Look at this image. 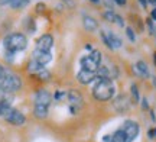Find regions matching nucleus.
<instances>
[{"instance_id":"f257e3e1","label":"nucleus","mask_w":156,"mask_h":142,"mask_svg":"<svg viewBox=\"0 0 156 142\" xmlns=\"http://www.w3.org/2000/svg\"><path fill=\"white\" fill-rule=\"evenodd\" d=\"M114 94H116V89H114V84H113V80L98 78V83L93 89V96H94L95 100L107 102V100L113 99Z\"/></svg>"},{"instance_id":"f03ea898","label":"nucleus","mask_w":156,"mask_h":142,"mask_svg":"<svg viewBox=\"0 0 156 142\" xmlns=\"http://www.w3.org/2000/svg\"><path fill=\"white\" fill-rule=\"evenodd\" d=\"M3 45H5L6 51L16 54V52H20L26 49L28 39H26V36L23 34H10L3 39Z\"/></svg>"},{"instance_id":"7ed1b4c3","label":"nucleus","mask_w":156,"mask_h":142,"mask_svg":"<svg viewBox=\"0 0 156 142\" xmlns=\"http://www.w3.org/2000/svg\"><path fill=\"white\" fill-rule=\"evenodd\" d=\"M2 116L5 118L9 123H12V125H23L25 123V115L20 113L19 110H16V109H13L10 106V103L7 102H2Z\"/></svg>"},{"instance_id":"20e7f679","label":"nucleus","mask_w":156,"mask_h":142,"mask_svg":"<svg viewBox=\"0 0 156 142\" xmlns=\"http://www.w3.org/2000/svg\"><path fill=\"white\" fill-rule=\"evenodd\" d=\"M0 87L5 91H7V93H15V91L20 90L22 80H20V77H19L17 74H15L13 71H10V70H7L6 75L0 80Z\"/></svg>"},{"instance_id":"39448f33","label":"nucleus","mask_w":156,"mask_h":142,"mask_svg":"<svg viewBox=\"0 0 156 142\" xmlns=\"http://www.w3.org/2000/svg\"><path fill=\"white\" fill-rule=\"evenodd\" d=\"M101 39L104 41V44H106L110 49H117V48H120L122 46V39H120V36L116 34H113V32H104V31H101Z\"/></svg>"},{"instance_id":"423d86ee","label":"nucleus","mask_w":156,"mask_h":142,"mask_svg":"<svg viewBox=\"0 0 156 142\" xmlns=\"http://www.w3.org/2000/svg\"><path fill=\"white\" fill-rule=\"evenodd\" d=\"M122 129L124 131V133H126V137H127L129 142L134 141V138L139 135V123H136V122H133V120H126L124 123H123Z\"/></svg>"},{"instance_id":"0eeeda50","label":"nucleus","mask_w":156,"mask_h":142,"mask_svg":"<svg viewBox=\"0 0 156 142\" xmlns=\"http://www.w3.org/2000/svg\"><path fill=\"white\" fill-rule=\"evenodd\" d=\"M32 60L45 67L46 64L51 63V60H52V54H51L49 51H42V49H38V48H36V49L32 52Z\"/></svg>"},{"instance_id":"6e6552de","label":"nucleus","mask_w":156,"mask_h":142,"mask_svg":"<svg viewBox=\"0 0 156 142\" xmlns=\"http://www.w3.org/2000/svg\"><path fill=\"white\" fill-rule=\"evenodd\" d=\"M114 107H116L117 112H120V113H126L129 109H130V102H129L127 96H124V94H119V96L114 99Z\"/></svg>"},{"instance_id":"1a4fd4ad","label":"nucleus","mask_w":156,"mask_h":142,"mask_svg":"<svg viewBox=\"0 0 156 142\" xmlns=\"http://www.w3.org/2000/svg\"><path fill=\"white\" fill-rule=\"evenodd\" d=\"M54 45V38H52V35L49 34H45L42 35L38 41H36V48L38 49H42V51H49L51 48Z\"/></svg>"},{"instance_id":"9d476101","label":"nucleus","mask_w":156,"mask_h":142,"mask_svg":"<svg viewBox=\"0 0 156 142\" xmlns=\"http://www.w3.org/2000/svg\"><path fill=\"white\" fill-rule=\"evenodd\" d=\"M51 100H52V94H51L48 90H38L36 94H35V103L36 104H44V106H48L49 107Z\"/></svg>"},{"instance_id":"9b49d317","label":"nucleus","mask_w":156,"mask_h":142,"mask_svg":"<svg viewBox=\"0 0 156 142\" xmlns=\"http://www.w3.org/2000/svg\"><path fill=\"white\" fill-rule=\"evenodd\" d=\"M77 78L81 84H88V83H93L95 78H97V71H88V70H81L80 73L77 74Z\"/></svg>"},{"instance_id":"f8f14e48","label":"nucleus","mask_w":156,"mask_h":142,"mask_svg":"<svg viewBox=\"0 0 156 142\" xmlns=\"http://www.w3.org/2000/svg\"><path fill=\"white\" fill-rule=\"evenodd\" d=\"M80 65H81V70H88V71H97L98 67H100V64L94 61L91 55L81 58L80 60Z\"/></svg>"},{"instance_id":"ddd939ff","label":"nucleus","mask_w":156,"mask_h":142,"mask_svg":"<svg viewBox=\"0 0 156 142\" xmlns=\"http://www.w3.org/2000/svg\"><path fill=\"white\" fill-rule=\"evenodd\" d=\"M68 99H69V102H71V110H73L74 113H75V107H81L83 106V97L80 94V91L77 90H71L68 93Z\"/></svg>"},{"instance_id":"4468645a","label":"nucleus","mask_w":156,"mask_h":142,"mask_svg":"<svg viewBox=\"0 0 156 142\" xmlns=\"http://www.w3.org/2000/svg\"><path fill=\"white\" fill-rule=\"evenodd\" d=\"M103 16H104V19H106L107 22L110 23H116L117 26H124V20H123V17L120 16V15H117V13H114L113 10H107L103 13Z\"/></svg>"},{"instance_id":"2eb2a0df","label":"nucleus","mask_w":156,"mask_h":142,"mask_svg":"<svg viewBox=\"0 0 156 142\" xmlns=\"http://www.w3.org/2000/svg\"><path fill=\"white\" fill-rule=\"evenodd\" d=\"M134 74L136 75H139V77H142V78H147L151 74H149V68H147V64L145 63V61H137V63L134 64Z\"/></svg>"},{"instance_id":"dca6fc26","label":"nucleus","mask_w":156,"mask_h":142,"mask_svg":"<svg viewBox=\"0 0 156 142\" xmlns=\"http://www.w3.org/2000/svg\"><path fill=\"white\" fill-rule=\"evenodd\" d=\"M83 25L88 32H94V31H97V28H98V22H97L93 16H84Z\"/></svg>"},{"instance_id":"f3484780","label":"nucleus","mask_w":156,"mask_h":142,"mask_svg":"<svg viewBox=\"0 0 156 142\" xmlns=\"http://www.w3.org/2000/svg\"><path fill=\"white\" fill-rule=\"evenodd\" d=\"M34 115L38 118V119H45V118L48 116V106H44V104H36V103H35Z\"/></svg>"},{"instance_id":"a211bd4d","label":"nucleus","mask_w":156,"mask_h":142,"mask_svg":"<svg viewBox=\"0 0 156 142\" xmlns=\"http://www.w3.org/2000/svg\"><path fill=\"white\" fill-rule=\"evenodd\" d=\"M112 142H129L127 137H126V133H124V131L122 128L112 135Z\"/></svg>"},{"instance_id":"6ab92c4d","label":"nucleus","mask_w":156,"mask_h":142,"mask_svg":"<svg viewBox=\"0 0 156 142\" xmlns=\"http://www.w3.org/2000/svg\"><path fill=\"white\" fill-rule=\"evenodd\" d=\"M44 68V65H41V64H38L36 61H34V60H30V63L28 64V70L30 74H34V75H36V74L41 71V70Z\"/></svg>"},{"instance_id":"aec40b11","label":"nucleus","mask_w":156,"mask_h":142,"mask_svg":"<svg viewBox=\"0 0 156 142\" xmlns=\"http://www.w3.org/2000/svg\"><path fill=\"white\" fill-rule=\"evenodd\" d=\"M29 2H30V0H13L10 3V6L13 9H22V7L29 5Z\"/></svg>"},{"instance_id":"412c9836","label":"nucleus","mask_w":156,"mask_h":142,"mask_svg":"<svg viewBox=\"0 0 156 142\" xmlns=\"http://www.w3.org/2000/svg\"><path fill=\"white\" fill-rule=\"evenodd\" d=\"M36 77H38L39 80H42V81H48V80L51 78V73L44 67V68H42L38 74H36Z\"/></svg>"},{"instance_id":"4be33fe9","label":"nucleus","mask_w":156,"mask_h":142,"mask_svg":"<svg viewBox=\"0 0 156 142\" xmlns=\"http://www.w3.org/2000/svg\"><path fill=\"white\" fill-rule=\"evenodd\" d=\"M130 91H132V97H133V102L137 103L140 100V96H139V89H137V86L133 84L130 87Z\"/></svg>"},{"instance_id":"5701e85b","label":"nucleus","mask_w":156,"mask_h":142,"mask_svg":"<svg viewBox=\"0 0 156 142\" xmlns=\"http://www.w3.org/2000/svg\"><path fill=\"white\" fill-rule=\"evenodd\" d=\"M146 26H147V29H149L151 35H155L156 34V25H155V20H153L152 17H149V19L146 20Z\"/></svg>"},{"instance_id":"b1692460","label":"nucleus","mask_w":156,"mask_h":142,"mask_svg":"<svg viewBox=\"0 0 156 142\" xmlns=\"http://www.w3.org/2000/svg\"><path fill=\"white\" fill-rule=\"evenodd\" d=\"M9 94H10V93L5 91L3 89H2V87H0V102H7V103H10L12 97H9Z\"/></svg>"},{"instance_id":"393cba45","label":"nucleus","mask_w":156,"mask_h":142,"mask_svg":"<svg viewBox=\"0 0 156 142\" xmlns=\"http://www.w3.org/2000/svg\"><path fill=\"white\" fill-rule=\"evenodd\" d=\"M126 35H127V38L132 41V42L136 41V36H134V32H133V29L132 28H126Z\"/></svg>"},{"instance_id":"a878e982","label":"nucleus","mask_w":156,"mask_h":142,"mask_svg":"<svg viewBox=\"0 0 156 142\" xmlns=\"http://www.w3.org/2000/svg\"><path fill=\"white\" fill-rule=\"evenodd\" d=\"M15 55H16V54H13V52H9V51H6V52H5L6 61H9V63H13V58H15Z\"/></svg>"},{"instance_id":"bb28decb","label":"nucleus","mask_w":156,"mask_h":142,"mask_svg":"<svg viewBox=\"0 0 156 142\" xmlns=\"http://www.w3.org/2000/svg\"><path fill=\"white\" fill-rule=\"evenodd\" d=\"M6 73H7V68H6V67H3V65L0 64V80L3 78V77H5Z\"/></svg>"},{"instance_id":"cd10ccee","label":"nucleus","mask_w":156,"mask_h":142,"mask_svg":"<svg viewBox=\"0 0 156 142\" xmlns=\"http://www.w3.org/2000/svg\"><path fill=\"white\" fill-rule=\"evenodd\" d=\"M54 97H55L56 100H61V99H64V97H65V93H62V91H56Z\"/></svg>"},{"instance_id":"c85d7f7f","label":"nucleus","mask_w":156,"mask_h":142,"mask_svg":"<svg viewBox=\"0 0 156 142\" xmlns=\"http://www.w3.org/2000/svg\"><path fill=\"white\" fill-rule=\"evenodd\" d=\"M147 137H149V138H156V128L149 129V132H147Z\"/></svg>"},{"instance_id":"c756f323","label":"nucleus","mask_w":156,"mask_h":142,"mask_svg":"<svg viewBox=\"0 0 156 142\" xmlns=\"http://www.w3.org/2000/svg\"><path fill=\"white\" fill-rule=\"evenodd\" d=\"M142 109H145V110H147V109H149V103H147V100H146V99H143V100H142Z\"/></svg>"},{"instance_id":"7c9ffc66","label":"nucleus","mask_w":156,"mask_h":142,"mask_svg":"<svg viewBox=\"0 0 156 142\" xmlns=\"http://www.w3.org/2000/svg\"><path fill=\"white\" fill-rule=\"evenodd\" d=\"M64 2V5H68L69 7H74V3H73V0H62Z\"/></svg>"},{"instance_id":"2f4dec72","label":"nucleus","mask_w":156,"mask_h":142,"mask_svg":"<svg viewBox=\"0 0 156 142\" xmlns=\"http://www.w3.org/2000/svg\"><path fill=\"white\" fill-rule=\"evenodd\" d=\"M116 2V5H119V6H124L126 5V0H114Z\"/></svg>"},{"instance_id":"473e14b6","label":"nucleus","mask_w":156,"mask_h":142,"mask_svg":"<svg viewBox=\"0 0 156 142\" xmlns=\"http://www.w3.org/2000/svg\"><path fill=\"white\" fill-rule=\"evenodd\" d=\"M151 17H152V19H153V20H155V22H156V7H155V9H153V10H152V13H151Z\"/></svg>"},{"instance_id":"72a5a7b5","label":"nucleus","mask_w":156,"mask_h":142,"mask_svg":"<svg viewBox=\"0 0 156 142\" xmlns=\"http://www.w3.org/2000/svg\"><path fill=\"white\" fill-rule=\"evenodd\" d=\"M13 0H0V5H10Z\"/></svg>"},{"instance_id":"f704fd0d","label":"nucleus","mask_w":156,"mask_h":142,"mask_svg":"<svg viewBox=\"0 0 156 142\" xmlns=\"http://www.w3.org/2000/svg\"><path fill=\"white\" fill-rule=\"evenodd\" d=\"M44 9H45V5H38V6H36V10H38V12L44 10Z\"/></svg>"},{"instance_id":"c9c22d12","label":"nucleus","mask_w":156,"mask_h":142,"mask_svg":"<svg viewBox=\"0 0 156 142\" xmlns=\"http://www.w3.org/2000/svg\"><path fill=\"white\" fill-rule=\"evenodd\" d=\"M85 49H87V51H93V49H94V48H93V45H90V44H87V45H85Z\"/></svg>"},{"instance_id":"e433bc0d","label":"nucleus","mask_w":156,"mask_h":142,"mask_svg":"<svg viewBox=\"0 0 156 142\" xmlns=\"http://www.w3.org/2000/svg\"><path fill=\"white\" fill-rule=\"evenodd\" d=\"M103 142H112V137H104L103 138Z\"/></svg>"},{"instance_id":"4c0bfd02","label":"nucleus","mask_w":156,"mask_h":142,"mask_svg":"<svg viewBox=\"0 0 156 142\" xmlns=\"http://www.w3.org/2000/svg\"><path fill=\"white\" fill-rule=\"evenodd\" d=\"M140 2V5L143 6V7H146V6H147V0H139Z\"/></svg>"},{"instance_id":"58836bf2","label":"nucleus","mask_w":156,"mask_h":142,"mask_svg":"<svg viewBox=\"0 0 156 142\" xmlns=\"http://www.w3.org/2000/svg\"><path fill=\"white\" fill-rule=\"evenodd\" d=\"M151 116H152V120H156V118H155V113H153V112H151Z\"/></svg>"},{"instance_id":"ea45409f","label":"nucleus","mask_w":156,"mask_h":142,"mask_svg":"<svg viewBox=\"0 0 156 142\" xmlns=\"http://www.w3.org/2000/svg\"><path fill=\"white\" fill-rule=\"evenodd\" d=\"M153 61H155V65H156V52L153 54Z\"/></svg>"},{"instance_id":"a19ab883","label":"nucleus","mask_w":156,"mask_h":142,"mask_svg":"<svg viewBox=\"0 0 156 142\" xmlns=\"http://www.w3.org/2000/svg\"><path fill=\"white\" fill-rule=\"evenodd\" d=\"M149 2H151L152 5H155V6H156V0H149Z\"/></svg>"},{"instance_id":"79ce46f5","label":"nucleus","mask_w":156,"mask_h":142,"mask_svg":"<svg viewBox=\"0 0 156 142\" xmlns=\"http://www.w3.org/2000/svg\"><path fill=\"white\" fill-rule=\"evenodd\" d=\"M0 116H2V102H0Z\"/></svg>"},{"instance_id":"37998d69","label":"nucleus","mask_w":156,"mask_h":142,"mask_svg":"<svg viewBox=\"0 0 156 142\" xmlns=\"http://www.w3.org/2000/svg\"><path fill=\"white\" fill-rule=\"evenodd\" d=\"M153 84H155V87H156V78L153 77Z\"/></svg>"},{"instance_id":"c03bdc74","label":"nucleus","mask_w":156,"mask_h":142,"mask_svg":"<svg viewBox=\"0 0 156 142\" xmlns=\"http://www.w3.org/2000/svg\"><path fill=\"white\" fill-rule=\"evenodd\" d=\"M91 2H93V3H98V0H91Z\"/></svg>"}]
</instances>
